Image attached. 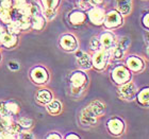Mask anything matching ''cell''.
I'll list each match as a JSON object with an SVG mask.
<instances>
[{
  "label": "cell",
  "instance_id": "cell-1",
  "mask_svg": "<svg viewBox=\"0 0 149 139\" xmlns=\"http://www.w3.org/2000/svg\"><path fill=\"white\" fill-rule=\"evenodd\" d=\"M108 59H109V52L108 50H97V52L95 53V55L93 56L92 59V64L96 69H103L106 67L107 63H108Z\"/></svg>",
  "mask_w": 149,
  "mask_h": 139
},
{
  "label": "cell",
  "instance_id": "cell-2",
  "mask_svg": "<svg viewBox=\"0 0 149 139\" xmlns=\"http://www.w3.org/2000/svg\"><path fill=\"white\" fill-rule=\"evenodd\" d=\"M130 72L128 71L127 68H125L123 66H118L113 70V73H112V77L113 80L116 82L117 84H123L126 83L130 80Z\"/></svg>",
  "mask_w": 149,
  "mask_h": 139
},
{
  "label": "cell",
  "instance_id": "cell-3",
  "mask_svg": "<svg viewBox=\"0 0 149 139\" xmlns=\"http://www.w3.org/2000/svg\"><path fill=\"white\" fill-rule=\"evenodd\" d=\"M88 18L94 25H101L104 21V18H106L104 10L99 8V6H94L93 9H91L88 11Z\"/></svg>",
  "mask_w": 149,
  "mask_h": 139
},
{
  "label": "cell",
  "instance_id": "cell-4",
  "mask_svg": "<svg viewBox=\"0 0 149 139\" xmlns=\"http://www.w3.org/2000/svg\"><path fill=\"white\" fill-rule=\"evenodd\" d=\"M135 90H136L135 85L132 82H129V83H126L121 87H119L118 95H119L121 99L132 100L134 98V95H135Z\"/></svg>",
  "mask_w": 149,
  "mask_h": 139
},
{
  "label": "cell",
  "instance_id": "cell-5",
  "mask_svg": "<svg viewBox=\"0 0 149 139\" xmlns=\"http://www.w3.org/2000/svg\"><path fill=\"white\" fill-rule=\"evenodd\" d=\"M80 121L81 123L85 127H93L97 122V117L94 115V113L91 111L88 106L82 109L80 115Z\"/></svg>",
  "mask_w": 149,
  "mask_h": 139
},
{
  "label": "cell",
  "instance_id": "cell-6",
  "mask_svg": "<svg viewBox=\"0 0 149 139\" xmlns=\"http://www.w3.org/2000/svg\"><path fill=\"white\" fill-rule=\"evenodd\" d=\"M103 22L107 28H115L121 24V16L116 11H111L107 14Z\"/></svg>",
  "mask_w": 149,
  "mask_h": 139
},
{
  "label": "cell",
  "instance_id": "cell-7",
  "mask_svg": "<svg viewBox=\"0 0 149 139\" xmlns=\"http://www.w3.org/2000/svg\"><path fill=\"white\" fill-rule=\"evenodd\" d=\"M60 44L63 49L67 50V51H74L78 47L77 40L72 35H64L60 40Z\"/></svg>",
  "mask_w": 149,
  "mask_h": 139
},
{
  "label": "cell",
  "instance_id": "cell-8",
  "mask_svg": "<svg viewBox=\"0 0 149 139\" xmlns=\"http://www.w3.org/2000/svg\"><path fill=\"white\" fill-rule=\"evenodd\" d=\"M87 77L86 75L81 72V71H76L72 74L70 77V83H72V87H76V88H81L83 87L85 84H86Z\"/></svg>",
  "mask_w": 149,
  "mask_h": 139
},
{
  "label": "cell",
  "instance_id": "cell-9",
  "mask_svg": "<svg viewBox=\"0 0 149 139\" xmlns=\"http://www.w3.org/2000/svg\"><path fill=\"white\" fill-rule=\"evenodd\" d=\"M108 129H109V131L112 134L119 135L124 131V123H123L121 120H119L117 118H114V119H111L108 122Z\"/></svg>",
  "mask_w": 149,
  "mask_h": 139
},
{
  "label": "cell",
  "instance_id": "cell-10",
  "mask_svg": "<svg viewBox=\"0 0 149 139\" xmlns=\"http://www.w3.org/2000/svg\"><path fill=\"white\" fill-rule=\"evenodd\" d=\"M31 77L36 83H45L48 80V73H47V71L44 68H42V67H36V68L33 69Z\"/></svg>",
  "mask_w": 149,
  "mask_h": 139
},
{
  "label": "cell",
  "instance_id": "cell-11",
  "mask_svg": "<svg viewBox=\"0 0 149 139\" xmlns=\"http://www.w3.org/2000/svg\"><path fill=\"white\" fill-rule=\"evenodd\" d=\"M99 40H100L101 46L106 50H111L113 47H115V38L111 33H109V32L103 33V34L100 36Z\"/></svg>",
  "mask_w": 149,
  "mask_h": 139
},
{
  "label": "cell",
  "instance_id": "cell-12",
  "mask_svg": "<svg viewBox=\"0 0 149 139\" xmlns=\"http://www.w3.org/2000/svg\"><path fill=\"white\" fill-rule=\"evenodd\" d=\"M0 41H1V45H3L4 47L11 48L17 43V38H16L15 34H12V33L6 31L0 36Z\"/></svg>",
  "mask_w": 149,
  "mask_h": 139
},
{
  "label": "cell",
  "instance_id": "cell-13",
  "mask_svg": "<svg viewBox=\"0 0 149 139\" xmlns=\"http://www.w3.org/2000/svg\"><path fill=\"white\" fill-rule=\"evenodd\" d=\"M116 8H117L119 13L127 15L131 11L132 1L131 0H116Z\"/></svg>",
  "mask_w": 149,
  "mask_h": 139
},
{
  "label": "cell",
  "instance_id": "cell-14",
  "mask_svg": "<svg viewBox=\"0 0 149 139\" xmlns=\"http://www.w3.org/2000/svg\"><path fill=\"white\" fill-rule=\"evenodd\" d=\"M77 56V61L79 63V65L84 69H90L92 66V59H90V56L87 55L86 53L84 52H78L76 54Z\"/></svg>",
  "mask_w": 149,
  "mask_h": 139
},
{
  "label": "cell",
  "instance_id": "cell-15",
  "mask_svg": "<svg viewBox=\"0 0 149 139\" xmlns=\"http://www.w3.org/2000/svg\"><path fill=\"white\" fill-rule=\"evenodd\" d=\"M127 65L131 70L133 71H140L141 69L143 68V62H142V59H139V57H135V56H130L127 59Z\"/></svg>",
  "mask_w": 149,
  "mask_h": 139
},
{
  "label": "cell",
  "instance_id": "cell-16",
  "mask_svg": "<svg viewBox=\"0 0 149 139\" xmlns=\"http://www.w3.org/2000/svg\"><path fill=\"white\" fill-rule=\"evenodd\" d=\"M88 108L93 111L94 115L96 117L102 116L104 114V105L101 102H99V101H93V102H91V104L88 105Z\"/></svg>",
  "mask_w": 149,
  "mask_h": 139
},
{
  "label": "cell",
  "instance_id": "cell-17",
  "mask_svg": "<svg viewBox=\"0 0 149 139\" xmlns=\"http://www.w3.org/2000/svg\"><path fill=\"white\" fill-rule=\"evenodd\" d=\"M85 18H86L85 14L82 12H79V11H74L69 16V20L72 25H82L85 21Z\"/></svg>",
  "mask_w": 149,
  "mask_h": 139
},
{
  "label": "cell",
  "instance_id": "cell-18",
  "mask_svg": "<svg viewBox=\"0 0 149 139\" xmlns=\"http://www.w3.org/2000/svg\"><path fill=\"white\" fill-rule=\"evenodd\" d=\"M36 99L38 102L47 104V103H49L50 101L52 100V96H51V93H50L48 90L40 89V90H38L36 93Z\"/></svg>",
  "mask_w": 149,
  "mask_h": 139
},
{
  "label": "cell",
  "instance_id": "cell-19",
  "mask_svg": "<svg viewBox=\"0 0 149 139\" xmlns=\"http://www.w3.org/2000/svg\"><path fill=\"white\" fill-rule=\"evenodd\" d=\"M31 22H32L31 24L32 28L35 29V30H40L44 27V25H45L44 18L40 15H38V14H35V15L32 16Z\"/></svg>",
  "mask_w": 149,
  "mask_h": 139
},
{
  "label": "cell",
  "instance_id": "cell-20",
  "mask_svg": "<svg viewBox=\"0 0 149 139\" xmlns=\"http://www.w3.org/2000/svg\"><path fill=\"white\" fill-rule=\"evenodd\" d=\"M4 107H6V111L10 116H13V115L18 114L19 111V105L17 104L14 101H9V102L4 103Z\"/></svg>",
  "mask_w": 149,
  "mask_h": 139
},
{
  "label": "cell",
  "instance_id": "cell-21",
  "mask_svg": "<svg viewBox=\"0 0 149 139\" xmlns=\"http://www.w3.org/2000/svg\"><path fill=\"white\" fill-rule=\"evenodd\" d=\"M0 20L2 22H4V24H10V22L12 21L13 18H12V14L10 12V10L0 8Z\"/></svg>",
  "mask_w": 149,
  "mask_h": 139
},
{
  "label": "cell",
  "instance_id": "cell-22",
  "mask_svg": "<svg viewBox=\"0 0 149 139\" xmlns=\"http://www.w3.org/2000/svg\"><path fill=\"white\" fill-rule=\"evenodd\" d=\"M47 111H49L50 114L56 115L61 111V103L59 101H50V103L47 105Z\"/></svg>",
  "mask_w": 149,
  "mask_h": 139
},
{
  "label": "cell",
  "instance_id": "cell-23",
  "mask_svg": "<svg viewBox=\"0 0 149 139\" xmlns=\"http://www.w3.org/2000/svg\"><path fill=\"white\" fill-rule=\"evenodd\" d=\"M139 102L143 105H149V88H145L139 93Z\"/></svg>",
  "mask_w": 149,
  "mask_h": 139
},
{
  "label": "cell",
  "instance_id": "cell-24",
  "mask_svg": "<svg viewBox=\"0 0 149 139\" xmlns=\"http://www.w3.org/2000/svg\"><path fill=\"white\" fill-rule=\"evenodd\" d=\"M129 46H130V39L128 37H121L120 39H119V41L117 43V47L120 48L123 51H126Z\"/></svg>",
  "mask_w": 149,
  "mask_h": 139
},
{
  "label": "cell",
  "instance_id": "cell-25",
  "mask_svg": "<svg viewBox=\"0 0 149 139\" xmlns=\"http://www.w3.org/2000/svg\"><path fill=\"white\" fill-rule=\"evenodd\" d=\"M18 124L20 125V127H25V129H29V127H32L33 124V121L29 118H20L18 121Z\"/></svg>",
  "mask_w": 149,
  "mask_h": 139
},
{
  "label": "cell",
  "instance_id": "cell-26",
  "mask_svg": "<svg viewBox=\"0 0 149 139\" xmlns=\"http://www.w3.org/2000/svg\"><path fill=\"white\" fill-rule=\"evenodd\" d=\"M111 50H112V54H113V57H114V59H121V57L124 56L125 51H123V50H121L120 48H118L117 46L113 47Z\"/></svg>",
  "mask_w": 149,
  "mask_h": 139
},
{
  "label": "cell",
  "instance_id": "cell-27",
  "mask_svg": "<svg viewBox=\"0 0 149 139\" xmlns=\"http://www.w3.org/2000/svg\"><path fill=\"white\" fill-rule=\"evenodd\" d=\"M100 47H101L100 40L98 39V38H96V37H93V38L91 39V41H90V48H91V49L97 51V50H99Z\"/></svg>",
  "mask_w": 149,
  "mask_h": 139
},
{
  "label": "cell",
  "instance_id": "cell-28",
  "mask_svg": "<svg viewBox=\"0 0 149 139\" xmlns=\"http://www.w3.org/2000/svg\"><path fill=\"white\" fill-rule=\"evenodd\" d=\"M27 3H28L27 0H15V1H14V8H15L16 11L20 12V11L25 8V6Z\"/></svg>",
  "mask_w": 149,
  "mask_h": 139
},
{
  "label": "cell",
  "instance_id": "cell-29",
  "mask_svg": "<svg viewBox=\"0 0 149 139\" xmlns=\"http://www.w3.org/2000/svg\"><path fill=\"white\" fill-rule=\"evenodd\" d=\"M42 2L48 9H54L56 4H58V2H59V0H42Z\"/></svg>",
  "mask_w": 149,
  "mask_h": 139
},
{
  "label": "cell",
  "instance_id": "cell-30",
  "mask_svg": "<svg viewBox=\"0 0 149 139\" xmlns=\"http://www.w3.org/2000/svg\"><path fill=\"white\" fill-rule=\"evenodd\" d=\"M44 16L46 17L47 19H52L54 16H56V14H54V11H53V9H48V8H46V9L44 10Z\"/></svg>",
  "mask_w": 149,
  "mask_h": 139
},
{
  "label": "cell",
  "instance_id": "cell-31",
  "mask_svg": "<svg viewBox=\"0 0 149 139\" xmlns=\"http://www.w3.org/2000/svg\"><path fill=\"white\" fill-rule=\"evenodd\" d=\"M0 8L11 10V8H12V0H0Z\"/></svg>",
  "mask_w": 149,
  "mask_h": 139
},
{
  "label": "cell",
  "instance_id": "cell-32",
  "mask_svg": "<svg viewBox=\"0 0 149 139\" xmlns=\"http://www.w3.org/2000/svg\"><path fill=\"white\" fill-rule=\"evenodd\" d=\"M18 137H20V138H34V135L31 133H20L19 132Z\"/></svg>",
  "mask_w": 149,
  "mask_h": 139
},
{
  "label": "cell",
  "instance_id": "cell-33",
  "mask_svg": "<svg viewBox=\"0 0 149 139\" xmlns=\"http://www.w3.org/2000/svg\"><path fill=\"white\" fill-rule=\"evenodd\" d=\"M86 1L90 3L91 6H99V4H101L103 0H86Z\"/></svg>",
  "mask_w": 149,
  "mask_h": 139
},
{
  "label": "cell",
  "instance_id": "cell-34",
  "mask_svg": "<svg viewBox=\"0 0 149 139\" xmlns=\"http://www.w3.org/2000/svg\"><path fill=\"white\" fill-rule=\"evenodd\" d=\"M9 67H10L11 69H13V70H16V69H18V68H19L18 64H17V63H14V62H11V63H10Z\"/></svg>",
  "mask_w": 149,
  "mask_h": 139
},
{
  "label": "cell",
  "instance_id": "cell-35",
  "mask_svg": "<svg viewBox=\"0 0 149 139\" xmlns=\"http://www.w3.org/2000/svg\"><path fill=\"white\" fill-rule=\"evenodd\" d=\"M144 25H145L146 27H148V28H149V14H148V15L145 16V17H144Z\"/></svg>",
  "mask_w": 149,
  "mask_h": 139
},
{
  "label": "cell",
  "instance_id": "cell-36",
  "mask_svg": "<svg viewBox=\"0 0 149 139\" xmlns=\"http://www.w3.org/2000/svg\"><path fill=\"white\" fill-rule=\"evenodd\" d=\"M47 138H58V139H60L61 138V136H60V135H56V134H51V135H49Z\"/></svg>",
  "mask_w": 149,
  "mask_h": 139
},
{
  "label": "cell",
  "instance_id": "cell-37",
  "mask_svg": "<svg viewBox=\"0 0 149 139\" xmlns=\"http://www.w3.org/2000/svg\"><path fill=\"white\" fill-rule=\"evenodd\" d=\"M66 138H79V136H77V135H74V134H70V135H68V136L66 137Z\"/></svg>",
  "mask_w": 149,
  "mask_h": 139
},
{
  "label": "cell",
  "instance_id": "cell-38",
  "mask_svg": "<svg viewBox=\"0 0 149 139\" xmlns=\"http://www.w3.org/2000/svg\"><path fill=\"white\" fill-rule=\"evenodd\" d=\"M3 129H4V127H3L2 123H1V121H0V132H1V131H2V130H3Z\"/></svg>",
  "mask_w": 149,
  "mask_h": 139
},
{
  "label": "cell",
  "instance_id": "cell-39",
  "mask_svg": "<svg viewBox=\"0 0 149 139\" xmlns=\"http://www.w3.org/2000/svg\"><path fill=\"white\" fill-rule=\"evenodd\" d=\"M147 53H148V55H149V48L147 49Z\"/></svg>",
  "mask_w": 149,
  "mask_h": 139
}]
</instances>
